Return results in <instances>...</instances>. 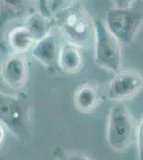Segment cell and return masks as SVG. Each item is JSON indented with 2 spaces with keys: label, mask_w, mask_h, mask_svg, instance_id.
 Masks as SVG:
<instances>
[{
  "label": "cell",
  "mask_w": 143,
  "mask_h": 160,
  "mask_svg": "<svg viewBox=\"0 0 143 160\" xmlns=\"http://www.w3.org/2000/svg\"><path fill=\"white\" fill-rule=\"evenodd\" d=\"M35 40L25 25L13 28L8 34V44L13 52L26 53L34 45Z\"/></svg>",
  "instance_id": "13"
},
{
  "label": "cell",
  "mask_w": 143,
  "mask_h": 160,
  "mask_svg": "<svg viewBox=\"0 0 143 160\" xmlns=\"http://www.w3.org/2000/svg\"><path fill=\"white\" fill-rule=\"evenodd\" d=\"M74 1L76 0H49V6H50V10L51 12H56L57 10H59L60 8L64 7V4L66 2H71V3H74Z\"/></svg>",
  "instance_id": "16"
},
{
  "label": "cell",
  "mask_w": 143,
  "mask_h": 160,
  "mask_svg": "<svg viewBox=\"0 0 143 160\" xmlns=\"http://www.w3.org/2000/svg\"><path fill=\"white\" fill-rule=\"evenodd\" d=\"M100 102V91L93 82H84L74 92V105L82 113H91Z\"/></svg>",
  "instance_id": "11"
},
{
  "label": "cell",
  "mask_w": 143,
  "mask_h": 160,
  "mask_svg": "<svg viewBox=\"0 0 143 160\" xmlns=\"http://www.w3.org/2000/svg\"><path fill=\"white\" fill-rule=\"evenodd\" d=\"M143 87V78L135 69H125L114 73L109 82L106 97L109 100L124 102L136 97Z\"/></svg>",
  "instance_id": "6"
},
{
  "label": "cell",
  "mask_w": 143,
  "mask_h": 160,
  "mask_svg": "<svg viewBox=\"0 0 143 160\" xmlns=\"http://www.w3.org/2000/svg\"><path fill=\"white\" fill-rule=\"evenodd\" d=\"M135 118L124 105H115L109 111L107 122V143L116 152L125 151L136 139Z\"/></svg>",
  "instance_id": "4"
},
{
  "label": "cell",
  "mask_w": 143,
  "mask_h": 160,
  "mask_svg": "<svg viewBox=\"0 0 143 160\" xmlns=\"http://www.w3.org/2000/svg\"><path fill=\"white\" fill-rule=\"evenodd\" d=\"M114 7H119V8H127L130 7L132 4L136 3L137 0H112Z\"/></svg>",
  "instance_id": "17"
},
{
  "label": "cell",
  "mask_w": 143,
  "mask_h": 160,
  "mask_svg": "<svg viewBox=\"0 0 143 160\" xmlns=\"http://www.w3.org/2000/svg\"><path fill=\"white\" fill-rule=\"evenodd\" d=\"M84 55L81 47L67 42L59 47L57 68L62 74H76L84 66Z\"/></svg>",
  "instance_id": "8"
},
{
  "label": "cell",
  "mask_w": 143,
  "mask_h": 160,
  "mask_svg": "<svg viewBox=\"0 0 143 160\" xmlns=\"http://www.w3.org/2000/svg\"><path fill=\"white\" fill-rule=\"evenodd\" d=\"M38 4V10L47 16H53V12L49 6V0H35Z\"/></svg>",
  "instance_id": "15"
},
{
  "label": "cell",
  "mask_w": 143,
  "mask_h": 160,
  "mask_svg": "<svg viewBox=\"0 0 143 160\" xmlns=\"http://www.w3.org/2000/svg\"><path fill=\"white\" fill-rule=\"evenodd\" d=\"M6 137H7L6 127L0 123V146L4 143V141H6Z\"/></svg>",
  "instance_id": "18"
},
{
  "label": "cell",
  "mask_w": 143,
  "mask_h": 160,
  "mask_svg": "<svg viewBox=\"0 0 143 160\" xmlns=\"http://www.w3.org/2000/svg\"><path fill=\"white\" fill-rule=\"evenodd\" d=\"M104 22L121 44L131 45L143 26V7L110 8Z\"/></svg>",
  "instance_id": "3"
},
{
  "label": "cell",
  "mask_w": 143,
  "mask_h": 160,
  "mask_svg": "<svg viewBox=\"0 0 143 160\" xmlns=\"http://www.w3.org/2000/svg\"><path fill=\"white\" fill-rule=\"evenodd\" d=\"M1 79L7 86L19 90L26 86L29 77L28 62L24 53L13 52L3 60L1 66Z\"/></svg>",
  "instance_id": "7"
},
{
  "label": "cell",
  "mask_w": 143,
  "mask_h": 160,
  "mask_svg": "<svg viewBox=\"0 0 143 160\" xmlns=\"http://www.w3.org/2000/svg\"><path fill=\"white\" fill-rule=\"evenodd\" d=\"M95 24V63L100 68L112 73L121 68V42L111 33L105 22L96 19Z\"/></svg>",
  "instance_id": "5"
},
{
  "label": "cell",
  "mask_w": 143,
  "mask_h": 160,
  "mask_svg": "<svg viewBox=\"0 0 143 160\" xmlns=\"http://www.w3.org/2000/svg\"><path fill=\"white\" fill-rule=\"evenodd\" d=\"M0 123L17 140H29L31 120L30 105L27 98L0 91Z\"/></svg>",
  "instance_id": "2"
},
{
  "label": "cell",
  "mask_w": 143,
  "mask_h": 160,
  "mask_svg": "<svg viewBox=\"0 0 143 160\" xmlns=\"http://www.w3.org/2000/svg\"><path fill=\"white\" fill-rule=\"evenodd\" d=\"M54 26L66 42L79 47H87L94 43L95 20L82 6L71 3L53 13Z\"/></svg>",
  "instance_id": "1"
},
{
  "label": "cell",
  "mask_w": 143,
  "mask_h": 160,
  "mask_svg": "<svg viewBox=\"0 0 143 160\" xmlns=\"http://www.w3.org/2000/svg\"><path fill=\"white\" fill-rule=\"evenodd\" d=\"M33 11L32 0H0V29L13 20L26 18Z\"/></svg>",
  "instance_id": "10"
},
{
  "label": "cell",
  "mask_w": 143,
  "mask_h": 160,
  "mask_svg": "<svg viewBox=\"0 0 143 160\" xmlns=\"http://www.w3.org/2000/svg\"><path fill=\"white\" fill-rule=\"evenodd\" d=\"M24 25L30 31L36 42L41 38H45L46 35L50 34V30L51 27L54 25V16H47L38 10V11L30 13L26 17Z\"/></svg>",
  "instance_id": "12"
},
{
  "label": "cell",
  "mask_w": 143,
  "mask_h": 160,
  "mask_svg": "<svg viewBox=\"0 0 143 160\" xmlns=\"http://www.w3.org/2000/svg\"><path fill=\"white\" fill-rule=\"evenodd\" d=\"M58 43L54 35H46L45 38L36 41L31 48V55L43 66L48 68H54L57 66V58L59 51Z\"/></svg>",
  "instance_id": "9"
},
{
  "label": "cell",
  "mask_w": 143,
  "mask_h": 160,
  "mask_svg": "<svg viewBox=\"0 0 143 160\" xmlns=\"http://www.w3.org/2000/svg\"><path fill=\"white\" fill-rule=\"evenodd\" d=\"M136 139H137V148H138L139 159L143 160V117L137 127Z\"/></svg>",
  "instance_id": "14"
}]
</instances>
